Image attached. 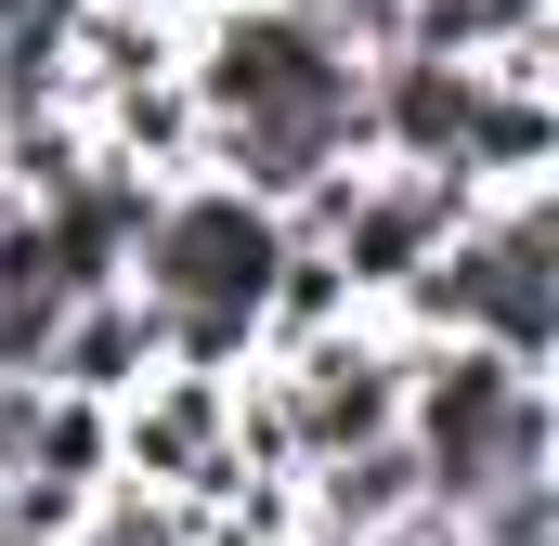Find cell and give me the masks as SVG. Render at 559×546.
<instances>
[{"mask_svg": "<svg viewBox=\"0 0 559 546\" xmlns=\"http://www.w3.org/2000/svg\"><path fill=\"white\" fill-rule=\"evenodd\" d=\"M118 416V482L131 495H195L222 455H235V378H182V365H156L131 404H105Z\"/></svg>", "mask_w": 559, "mask_h": 546, "instance_id": "5b68a950", "label": "cell"}, {"mask_svg": "<svg viewBox=\"0 0 559 546\" xmlns=\"http://www.w3.org/2000/svg\"><path fill=\"white\" fill-rule=\"evenodd\" d=\"M13 482H66V495H105V482H118V416H105V404H79V391H39Z\"/></svg>", "mask_w": 559, "mask_h": 546, "instance_id": "9c48e42d", "label": "cell"}, {"mask_svg": "<svg viewBox=\"0 0 559 546\" xmlns=\"http://www.w3.org/2000/svg\"><path fill=\"white\" fill-rule=\"evenodd\" d=\"M286 261V222L235 182H169L131 248V299L156 325H261V286Z\"/></svg>", "mask_w": 559, "mask_h": 546, "instance_id": "7a4b0ae2", "label": "cell"}, {"mask_svg": "<svg viewBox=\"0 0 559 546\" xmlns=\"http://www.w3.org/2000/svg\"><path fill=\"white\" fill-rule=\"evenodd\" d=\"M404 455L429 482V521H468L495 482H559V404H547V378L495 365L481 339H417V365H404Z\"/></svg>", "mask_w": 559, "mask_h": 546, "instance_id": "6da1fadb", "label": "cell"}, {"mask_svg": "<svg viewBox=\"0 0 559 546\" xmlns=\"http://www.w3.org/2000/svg\"><path fill=\"white\" fill-rule=\"evenodd\" d=\"M156 365H169V325L143 312L131 286H105V299H79V312L52 325V365H39V391H79V404H131Z\"/></svg>", "mask_w": 559, "mask_h": 546, "instance_id": "8992f818", "label": "cell"}, {"mask_svg": "<svg viewBox=\"0 0 559 546\" xmlns=\"http://www.w3.org/2000/svg\"><path fill=\"white\" fill-rule=\"evenodd\" d=\"M0 222H13V182H0Z\"/></svg>", "mask_w": 559, "mask_h": 546, "instance_id": "5bb4252c", "label": "cell"}, {"mask_svg": "<svg viewBox=\"0 0 559 546\" xmlns=\"http://www.w3.org/2000/svg\"><path fill=\"white\" fill-rule=\"evenodd\" d=\"M52 325H66V299H0V378H26V391H39Z\"/></svg>", "mask_w": 559, "mask_h": 546, "instance_id": "8fae6325", "label": "cell"}, {"mask_svg": "<svg viewBox=\"0 0 559 546\" xmlns=\"http://www.w3.org/2000/svg\"><path fill=\"white\" fill-rule=\"evenodd\" d=\"M156 79H182V26H156V13H105V0L66 26V105H79V118L131 105V92H156Z\"/></svg>", "mask_w": 559, "mask_h": 546, "instance_id": "52a82bcc", "label": "cell"}, {"mask_svg": "<svg viewBox=\"0 0 559 546\" xmlns=\"http://www.w3.org/2000/svg\"><path fill=\"white\" fill-rule=\"evenodd\" d=\"M352 325V286H338V261L325 248H286L274 286H261V352H299V339H338Z\"/></svg>", "mask_w": 559, "mask_h": 546, "instance_id": "30bf717a", "label": "cell"}, {"mask_svg": "<svg viewBox=\"0 0 559 546\" xmlns=\"http://www.w3.org/2000/svg\"><path fill=\"white\" fill-rule=\"evenodd\" d=\"M455 169H468L481 195L547 182V169H559V105H547V92H481V105H468V143H455Z\"/></svg>", "mask_w": 559, "mask_h": 546, "instance_id": "ba28073f", "label": "cell"}, {"mask_svg": "<svg viewBox=\"0 0 559 546\" xmlns=\"http://www.w3.org/2000/svg\"><path fill=\"white\" fill-rule=\"evenodd\" d=\"M286 13H312V26L352 39V52H391V39H404V0H286Z\"/></svg>", "mask_w": 559, "mask_h": 546, "instance_id": "7c38bea8", "label": "cell"}, {"mask_svg": "<svg viewBox=\"0 0 559 546\" xmlns=\"http://www.w3.org/2000/svg\"><path fill=\"white\" fill-rule=\"evenodd\" d=\"M26 416H39V391H26V378H0V482H13V455H26Z\"/></svg>", "mask_w": 559, "mask_h": 546, "instance_id": "4fadbf2b", "label": "cell"}, {"mask_svg": "<svg viewBox=\"0 0 559 546\" xmlns=\"http://www.w3.org/2000/svg\"><path fill=\"white\" fill-rule=\"evenodd\" d=\"M352 79H365V52L325 39V26L286 13V0H222V13L182 26V92H195V118H352Z\"/></svg>", "mask_w": 559, "mask_h": 546, "instance_id": "3957f363", "label": "cell"}, {"mask_svg": "<svg viewBox=\"0 0 559 546\" xmlns=\"http://www.w3.org/2000/svg\"><path fill=\"white\" fill-rule=\"evenodd\" d=\"M261 365H274V404H286L299 468H325V455H365V442H404V365H417V339H391L378 312H352L338 339L261 352Z\"/></svg>", "mask_w": 559, "mask_h": 546, "instance_id": "277c9868", "label": "cell"}]
</instances>
